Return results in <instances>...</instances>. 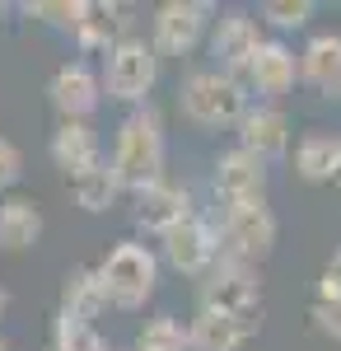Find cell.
I'll return each instance as SVG.
<instances>
[{"mask_svg": "<svg viewBox=\"0 0 341 351\" xmlns=\"http://www.w3.org/2000/svg\"><path fill=\"white\" fill-rule=\"evenodd\" d=\"M112 169L122 178V188H150L159 183V169H164V127L150 108L131 112L117 132V155H112Z\"/></svg>", "mask_w": 341, "mask_h": 351, "instance_id": "1", "label": "cell"}, {"mask_svg": "<svg viewBox=\"0 0 341 351\" xmlns=\"http://www.w3.org/2000/svg\"><path fill=\"white\" fill-rule=\"evenodd\" d=\"M99 281H103L108 304H117V309H140L145 300L155 295L159 263H155V253H150L145 243H117L103 258V267H99Z\"/></svg>", "mask_w": 341, "mask_h": 351, "instance_id": "2", "label": "cell"}, {"mask_svg": "<svg viewBox=\"0 0 341 351\" xmlns=\"http://www.w3.org/2000/svg\"><path fill=\"white\" fill-rule=\"evenodd\" d=\"M183 112L201 127H225V122H243L248 117V94L234 75L225 71H197L183 80Z\"/></svg>", "mask_w": 341, "mask_h": 351, "instance_id": "3", "label": "cell"}, {"mask_svg": "<svg viewBox=\"0 0 341 351\" xmlns=\"http://www.w3.org/2000/svg\"><path fill=\"white\" fill-rule=\"evenodd\" d=\"M220 253L225 263H257L276 248V216L266 211L262 202L253 206H225V220H220Z\"/></svg>", "mask_w": 341, "mask_h": 351, "instance_id": "4", "label": "cell"}, {"mask_svg": "<svg viewBox=\"0 0 341 351\" xmlns=\"http://www.w3.org/2000/svg\"><path fill=\"white\" fill-rule=\"evenodd\" d=\"M159 80V56L155 47L136 43V38H122L108 47V61H103V89L108 99H122V104H140Z\"/></svg>", "mask_w": 341, "mask_h": 351, "instance_id": "5", "label": "cell"}, {"mask_svg": "<svg viewBox=\"0 0 341 351\" xmlns=\"http://www.w3.org/2000/svg\"><path fill=\"white\" fill-rule=\"evenodd\" d=\"M201 309H215V314H229V319H243V324L257 328L262 295H257L253 267H243V263H220V267L206 276V286H201Z\"/></svg>", "mask_w": 341, "mask_h": 351, "instance_id": "6", "label": "cell"}, {"mask_svg": "<svg viewBox=\"0 0 341 351\" xmlns=\"http://www.w3.org/2000/svg\"><path fill=\"white\" fill-rule=\"evenodd\" d=\"M262 192H266V164L257 155H248L243 145L220 155V164H215V197L225 206H253V202H262Z\"/></svg>", "mask_w": 341, "mask_h": 351, "instance_id": "7", "label": "cell"}, {"mask_svg": "<svg viewBox=\"0 0 341 351\" xmlns=\"http://www.w3.org/2000/svg\"><path fill=\"white\" fill-rule=\"evenodd\" d=\"M206 14H210V5H197V0H168V5H159L155 47L168 56H187L201 43V33H206Z\"/></svg>", "mask_w": 341, "mask_h": 351, "instance_id": "8", "label": "cell"}, {"mask_svg": "<svg viewBox=\"0 0 341 351\" xmlns=\"http://www.w3.org/2000/svg\"><path fill=\"white\" fill-rule=\"evenodd\" d=\"M215 248H220L215 230L197 216H187V220H178L173 230H164V258L178 271H187V276L206 271L210 263H215Z\"/></svg>", "mask_w": 341, "mask_h": 351, "instance_id": "9", "label": "cell"}, {"mask_svg": "<svg viewBox=\"0 0 341 351\" xmlns=\"http://www.w3.org/2000/svg\"><path fill=\"white\" fill-rule=\"evenodd\" d=\"M52 104L56 112L66 117V122H84L89 112L99 108V80H94V71L89 66H79V61H71V66H61L52 75Z\"/></svg>", "mask_w": 341, "mask_h": 351, "instance_id": "10", "label": "cell"}, {"mask_svg": "<svg viewBox=\"0 0 341 351\" xmlns=\"http://www.w3.org/2000/svg\"><path fill=\"white\" fill-rule=\"evenodd\" d=\"M257 47H262V38H257V24H253L248 14H225V19L215 24L210 52H215V61H220L225 75L248 71V61L257 56Z\"/></svg>", "mask_w": 341, "mask_h": 351, "instance_id": "11", "label": "cell"}, {"mask_svg": "<svg viewBox=\"0 0 341 351\" xmlns=\"http://www.w3.org/2000/svg\"><path fill=\"white\" fill-rule=\"evenodd\" d=\"M299 80L323 99L341 94V38L337 33H318L314 43L299 52Z\"/></svg>", "mask_w": 341, "mask_h": 351, "instance_id": "12", "label": "cell"}, {"mask_svg": "<svg viewBox=\"0 0 341 351\" xmlns=\"http://www.w3.org/2000/svg\"><path fill=\"white\" fill-rule=\"evenodd\" d=\"M238 141H243V150L248 155H257V160H276V155H286L290 145V117L281 108H248V117L238 122Z\"/></svg>", "mask_w": 341, "mask_h": 351, "instance_id": "13", "label": "cell"}, {"mask_svg": "<svg viewBox=\"0 0 341 351\" xmlns=\"http://www.w3.org/2000/svg\"><path fill=\"white\" fill-rule=\"evenodd\" d=\"M243 75H248V84H253L257 94L281 99V94H290V84H294V75H299V66H294V52H290L286 43H262L257 56L248 61Z\"/></svg>", "mask_w": 341, "mask_h": 351, "instance_id": "14", "label": "cell"}, {"mask_svg": "<svg viewBox=\"0 0 341 351\" xmlns=\"http://www.w3.org/2000/svg\"><path fill=\"white\" fill-rule=\"evenodd\" d=\"M136 220L145 225V230H173L178 220H187V192L178 183H150V188L136 192Z\"/></svg>", "mask_w": 341, "mask_h": 351, "instance_id": "15", "label": "cell"}, {"mask_svg": "<svg viewBox=\"0 0 341 351\" xmlns=\"http://www.w3.org/2000/svg\"><path fill=\"white\" fill-rule=\"evenodd\" d=\"M52 160L61 173H71V183H75L79 173H89L94 164H99V141L94 132L84 127V122H61L52 136Z\"/></svg>", "mask_w": 341, "mask_h": 351, "instance_id": "16", "label": "cell"}, {"mask_svg": "<svg viewBox=\"0 0 341 351\" xmlns=\"http://www.w3.org/2000/svg\"><path fill=\"white\" fill-rule=\"evenodd\" d=\"M248 332H253V324L229 319V314H215V309H201L197 324L187 328V347L192 351H238V342Z\"/></svg>", "mask_w": 341, "mask_h": 351, "instance_id": "17", "label": "cell"}, {"mask_svg": "<svg viewBox=\"0 0 341 351\" xmlns=\"http://www.w3.org/2000/svg\"><path fill=\"white\" fill-rule=\"evenodd\" d=\"M103 304H108V295H103V281H99V271H94V267L66 271V281H61V314L94 324V319L103 314Z\"/></svg>", "mask_w": 341, "mask_h": 351, "instance_id": "18", "label": "cell"}, {"mask_svg": "<svg viewBox=\"0 0 341 351\" xmlns=\"http://www.w3.org/2000/svg\"><path fill=\"white\" fill-rule=\"evenodd\" d=\"M294 169L309 183H341V136H304L294 150Z\"/></svg>", "mask_w": 341, "mask_h": 351, "instance_id": "19", "label": "cell"}, {"mask_svg": "<svg viewBox=\"0 0 341 351\" xmlns=\"http://www.w3.org/2000/svg\"><path fill=\"white\" fill-rule=\"evenodd\" d=\"M42 234V211L28 202V197H10L0 202V248H33Z\"/></svg>", "mask_w": 341, "mask_h": 351, "instance_id": "20", "label": "cell"}, {"mask_svg": "<svg viewBox=\"0 0 341 351\" xmlns=\"http://www.w3.org/2000/svg\"><path fill=\"white\" fill-rule=\"evenodd\" d=\"M117 192H122V178H117L112 164H94L89 173L75 178V202L84 211H108V206L117 202Z\"/></svg>", "mask_w": 341, "mask_h": 351, "instance_id": "21", "label": "cell"}, {"mask_svg": "<svg viewBox=\"0 0 341 351\" xmlns=\"http://www.w3.org/2000/svg\"><path fill=\"white\" fill-rule=\"evenodd\" d=\"M52 347H61V351H112L94 332V324H84V319H71V314H61L56 319V342Z\"/></svg>", "mask_w": 341, "mask_h": 351, "instance_id": "22", "label": "cell"}, {"mask_svg": "<svg viewBox=\"0 0 341 351\" xmlns=\"http://www.w3.org/2000/svg\"><path fill=\"white\" fill-rule=\"evenodd\" d=\"M136 351H192V347H187V332L178 319H150V324L140 328Z\"/></svg>", "mask_w": 341, "mask_h": 351, "instance_id": "23", "label": "cell"}, {"mask_svg": "<svg viewBox=\"0 0 341 351\" xmlns=\"http://www.w3.org/2000/svg\"><path fill=\"white\" fill-rule=\"evenodd\" d=\"M262 14L276 28H304V24H309V14H314V5H309V0H271Z\"/></svg>", "mask_w": 341, "mask_h": 351, "instance_id": "24", "label": "cell"}, {"mask_svg": "<svg viewBox=\"0 0 341 351\" xmlns=\"http://www.w3.org/2000/svg\"><path fill=\"white\" fill-rule=\"evenodd\" d=\"M19 173H24V155H19V145L0 136V188L19 183Z\"/></svg>", "mask_w": 341, "mask_h": 351, "instance_id": "25", "label": "cell"}, {"mask_svg": "<svg viewBox=\"0 0 341 351\" xmlns=\"http://www.w3.org/2000/svg\"><path fill=\"white\" fill-rule=\"evenodd\" d=\"M314 319H318L323 332L341 337V300H318V304H314Z\"/></svg>", "mask_w": 341, "mask_h": 351, "instance_id": "26", "label": "cell"}, {"mask_svg": "<svg viewBox=\"0 0 341 351\" xmlns=\"http://www.w3.org/2000/svg\"><path fill=\"white\" fill-rule=\"evenodd\" d=\"M327 271H332V276H341V248H337V258H332V267H327Z\"/></svg>", "mask_w": 341, "mask_h": 351, "instance_id": "27", "label": "cell"}, {"mask_svg": "<svg viewBox=\"0 0 341 351\" xmlns=\"http://www.w3.org/2000/svg\"><path fill=\"white\" fill-rule=\"evenodd\" d=\"M5 309H10V295H5V286H0V319H5Z\"/></svg>", "mask_w": 341, "mask_h": 351, "instance_id": "28", "label": "cell"}, {"mask_svg": "<svg viewBox=\"0 0 341 351\" xmlns=\"http://www.w3.org/2000/svg\"><path fill=\"white\" fill-rule=\"evenodd\" d=\"M0 351H10V342H5V337H0Z\"/></svg>", "mask_w": 341, "mask_h": 351, "instance_id": "29", "label": "cell"}, {"mask_svg": "<svg viewBox=\"0 0 341 351\" xmlns=\"http://www.w3.org/2000/svg\"><path fill=\"white\" fill-rule=\"evenodd\" d=\"M47 351H61V347H47Z\"/></svg>", "mask_w": 341, "mask_h": 351, "instance_id": "30", "label": "cell"}, {"mask_svg": "<svg viewBox=\"0 0 341 351\" xmlns=\"http://www.w3.org/2000/svg\"><path fill=\"white\" fill-rule=\"evenodd\" d=\"M337 342H341V337H337Z\"/></svg>", "mask_w": 341, "mask_h": 351, "instance_id": "31", "label": "cell"}]
</instances>
